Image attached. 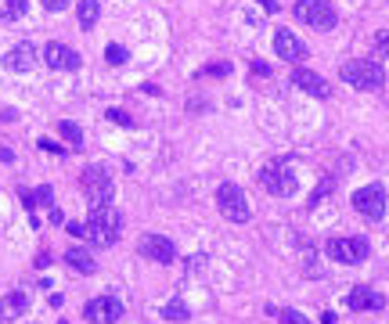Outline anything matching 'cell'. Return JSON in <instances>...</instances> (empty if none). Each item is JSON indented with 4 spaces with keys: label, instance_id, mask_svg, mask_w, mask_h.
<instances>
[{
    "label": "cell",
    "instance_id": "obj_1",
    "mask_svg": "<svg viewBox=\"0 0 389 324\" xmlns=\"http://www.w3.org/2000/svg\"><path fill=\"white\" fill-rule=\"evenodd\" d=\"M123 234V212L108 202V205H94L90 209V220H87V238L97 245V249H108L116 245Z\"/></svg>",
    "mask_w": 389,
    "mask_h": 324
},
{
    "label": "cell",
    "instance_id": "obj_2",
    "mask_svg": "<svg viewBox=\"0 0 389 324\" xmlns=\"http://www.w3.org/2000/svg\"><path fill=\"white\" fill-rule=\"evenodd\" d=\"M339 76L346 83H353L357 90H382L385 87V72L375 58H353V62H343L339 65Z\"/></svg>",
    "mask_w": 389,
    "mask_h": 324
},
{
    "label": "cell",
    "instance_id": "obj_3",
    "mask_svg": "<svg viewBox=\"0 0 389 324\" xmlns=\"http://www.w3.org/2000/svg\"><path fill=\"white\" fill-rule=\"evenodd\" d=\"M216 209L224 220L231 224H249V216H252V205H249V195L238 188V184H220L216 188Z\"/></svg>",
    "mask_w": 389,
    "mask_h": 324
},
{
    "label": "cell",
    "instance_id": "obj_4",
    "mask_svg": "<svg viewBox=\"0 0 389 324\" xmlns=\"http://www.w3.org/2000/svg\"><path fill=\"white\" fill-rule=\"evenodd\" d=\"M260 184L277 198H289V195H296L299 177H296V170L289 166V162H267V166L260 170Z\"/></svg>",
    "mask_w": 389,
    "mask_h": 324
},
{
    "label": "cell",
    "instance_id": "obj_5",
    "mask_svg": "<svg viewBox=\"0 0 389 324\" xmlns=\"http://www.w3.org/2000/svg\"><path fill=\"white\" fill-rule=\"evenodd\" d=\"M292 15H296V22H303V26H314V29H321V33L336 29V22H339L336 8H331L328 0H296Z\"/></svg>",
    "mask_w": 389,
    "mask_h": 324
},
{
    "label": "cell",
    "instance_id": "obj_6",
    "mask_svg": "<svg viewBox=\"0 0 389 324\" xmlns=\"http://www.w3.org/2000/svg\"><path fill=\"white\" fill-rule=\"evenodd\" d=\"M80 188L90 198V209L94 205H108V202H112V195H116V184H112V177H108L105 166H87L80 173Z\"/></svg>",
    "mask_w": 389,
    "mask_h": 324
},
{
    "label": "cell",
    "instance_id": "obj_7",
    "mask_svg": "<svg viewBox=\"0 0 389 324\" xmlns=\"http://www.w3.org/2000/svg\"><path fill=\"white\" fill-rule=\"evenodd\" d=\"M385 205H389V195H385L382 184H368V188H357L353 191V209L364 216V220H382Z\"/></svg>",
    "mask_w": 389,
    "mask_h": 324
},
{
    "label": "cell",
    "instance_id": "obj_8",
    "mask_svg": "<svg viewBox=\"0 0 389 324\" xmlns=\"http://www.w3.org/2000/svg\"><path fill=\"white\" fill-rule=\"evenodd\" d=\"M324 252H328V259H336V263H364L368 259V252H371V245L364 242V238H331L328 245H324Z\"/></svg>",
    "mask_w": 389,
    "mask_h": 324
},
{
    "label": "cell",
    "instance_id": "obj_9",
    "mask_svg": "<svg viewBox=\"0 0 389 324\" xmlns=\"http://www.w3.org/2000/svg\"><path fill=\"white\" fill-rule=\"evenodd\" d=\"M43 62H47V69H54V72H73V69L83 65L80 50L69 47V43H62V40H50V43L43 47Z\"/></svg>",
    "mask_w": 389,
    "mask_h": 324
},
{
    "label": "cell",
    "instance_id": "obj_10",
    "mask_svg": "<svg viewBox=\"0 0 389 324\" xmlns=\"http://www.w3.org/2000/svg\"><path fill=\"white\" fill-rule=\"evenodd\" d=\"M83 317H87L90 324H116V320L123 317V303H119L116 296H97V299H90V303L83 306Z\"/></svg>",
    "mask_w": 389,
    "mask_h": 324
},
{
    "label": "cell",
    "instance_id": "obj_11",
    "mask_svg": "<svg viewBox=\"0 0 389 324\" xmlns=\"http://www.w3.org/2000/svg\"><path fill=\"white\" fill-rule=\"evenodd\" d=\"M137 252L144 259H151V263H174L177 259V245L170 238H162V234H144L137 242Z\"/></svg>",
    "mask_w": 389,
    "mask_h": 324
},
{
    "label": "cell",
    "instance_id": "obj_12",
    "mask_svg": "<svg viewBox=\"0 0 389 324\" xmlns=\"http://www.w3.org/2000/svg\"><path fill=\"white\" fill-rule=\"evenodd\" d=\"M274 54L296 65V62H303V58H307V43H303L292 29H277V33H274Z\"/></svg>",
    "mask_w": 389,
    "mask_h": 324
},
{
    "label": "cell",
    "instance_id": "obj_13",
    "mask_svg": "<svg viewBox=\"0 0 389 324\" xmlns=\"http://www.w3.org/2000/svg\"><path fill=\"white\" fill-rule=\"evenodd\" d=\"M4 69L8 72H29L36 69V47L33 43H15L4 50Z\"/></svg>",
    "mask_w": 389,
    "mask_h": 324
},
{
    "label": "cell",
    "instance_id": "obj_14",
    "mask_svg": "<svg viewBox=\"0 0 389 324\" xmlns=\"http://www.w3.org/2000/svg\"><path fill=\"white\" fill-rule=\"evenodd\" d=\"M292 87H299V90H307L310 97H328L331 94V87H328V80L324 76H317L314 69H292Z\"/></svg>",
    "mask_w": 389,
    "mask_h": 324
},
{
    "label": "cell",
    "instance_id": "obj_15",
    "mask_svg": "<svg viewBox=\"0 0 389 324\" xmlns=\"http://www.w3.org/2000/svg\"><path fill=\"white\" fill-rule=\"evenodd\" d=\"M346 306H350L353 313H364V310H382L385 299H382L375 288H353V292L346 296Z\"/></svg>",
    "mask_w": 389,
    "mask_h": 324
},
{
    "label": "cell",
    "instance_id": "obj_16",
    "mask_svg": "<svg viewBox=\"0 0 389 324\" xmlns=\"http://www.w3.org/2000/svg\"><path fill=\"white\" fill-rule=\"evenodd\" d=\"M29 310V296L26 292H8L4 303H0V313H4V320H15Z\"/></svg>",
    "mask_w": 389,
    "mask_h": 324
},
{
    "label": "cell",
    "instance_id": "obj_17",
    "mask_svg": "<svg viewBox=\"0 0 389 324\" xmlns=\"http://www.w3.org/2000/svg\"><path fill=\"white\" fill-rule=\"evenodd\" d=\"M65 263H69L73 270H80V274H94V270H97V259H94L87 249H69V252H65Z\"/></svg>",
    "mask_w": 389,
    "mask_h": 324
},
{
    "label": "cell",
    "instance_id": "obj_18",
    "mask_svg": "<svg viewBox=\"0 0 389 324\" xmlns=\"http://www.w3.org/2000/svg\"><path fill=\"white\" fill-rule=\"evenodd\" d=\"M76 15H80V26H83V29H94L97 18H101V4H97V0H80Z\"/></svg>",
    "mask_w": 389,
    "mask_h": 324
},
{
    "label": "cell",
    "instance_id": "obj_19",
    "mask_svg": "<svg viewBox=\"0 0 389 324\" xmlns=\"http://www.w3.org/2000/svg\"><path fill=\"white\" fill-rule=\"evenodd\" d=\"M29 11V0H0V22H18Z\"/></svg>",
    "mask_w": 389,
    "mask_h": 324
},
{
    "label": "cell",
    "instance_id": "obj_20",
    "mask_svg": "<svg viewBox=\"0 0 389 324\" xmlns=\"http://www.w3.org/2000/svg\"><path fill=\"white\" fill-rule=\"evenodd\" d=\"M58 134L69 141V148H83V130L76 126V123H69V119H62L58 123Z\"/></svg>",
    "mask_w": 389,
    "mask_h": 324
},
{
    "label": "cell",
    "instance_id": "obj_21",
    "mask_svg": "<svg viewBox=\"0 0 389 324\" xmlns=\"http://www.w3.org/2000/svg\"><path fill=\"white\" fill-rule=\"evenodd\" d=\"M162 317H166V320H188L191 310H188V303L174 299V303H166V306H162Z\"/></svg>",
    "mask_w": 389,
    "mask_h": 324
},
{
    "label": "cell",
    "instance_id": "obj_22",
    "mask_svg": "<svg viewBox=\"0 0 389 324\" xmlns=\"http://www.w3.org/2000/svg\"><path fill=\"white\" fill-rule=\"evenodd\" d=\"M50 195H54V191H50L47 184H43V188H36V191H22V198H26V205H29V209H36V205H50Z\"/></svg>",
    "mask_w": 389,
    "mask_h": 324
},
{
    "label": "cell",
    "instance_id": "obj_23",
    "mask_svg": "<svg viewBox=\"0 0 389 324\" xmlns=\"http://www.w3.org/2000/svg\"><path fill=\"white\" fill-rule=\"evenodd\" d=\"M105 58H108V65H127L130 62V50L119 47V43H108L105 47Z\"/></svg>",
    "mask_w": 389,
    "mask_h": 324
},
{
    "label": "cell",
    "instance_id": "obj_24",
    "mask_svg": "<svg viewBox=\"0 0 389 324\" xmlns=\"http://www.w3.org/2000/svg\"><path fill=\"white\" fill-rule=\"evenodd\" d=\"M105 116H108V119H112L116 126H134V119H130V116L123 112V108H108V112H105Z\"/></svg>",
    "mask_w": 389,
    "mask_h": 324
},
{
    "label": "cell",
    "instance_id": "obj_25",
    "mask_svg": "<svg viewBox=\"0 0 389 324\" xmlns=\"http://www.w3.org/2000/svg\"><path fill=\"white\" fill-rule=\"evenodd\" d=\"M331 188H336V180H321V184H317V191L310 195V202H307V205L314 209V205H317V202H321V198H324V195L331 191Z\"/></svg>",
    "mask_w": 389,
    "mask_h": 324
},
{
    "label": "cell",
    "instance_id": "obj_26",
    "mask_svg": "<svg viewBox=\"0 0 389 324\" xmlns=\"http://www.w3.org/2000/svg\"><path fill=\"white\" fill-rule=\"evenodd\" d=\"M198 76H231V65H228V62H220V65H206V69H198Z\"/></svg>",
    "mask_w": 389,
    "mask_h": 324
},
{
    "label": "cell",
    "instance_id": "obj_27",
    "mask_svg": "<svg viewBox=\"0 0 389 324\" xmlns=\"http://www.w3.org/2000/svg\"><path fill=\"white\" fill-rule=\"evenodd\" d=\"M277 320H282V324H307V317L296 313V310H282V313H277Z\"/></svg>",
    "mask_w": 389,
    "mask_h": 324
},
{
    "label": "cell",
    "instance_id": "obj_28",
    "mask_svg": "<svg viewBox=\"0 0 389 324\" xmlns=\"http://www.w3.org/2000/svg\"><path fill=\"white\" fill-rule=\"evenodd\" d=\"M375 50H382L385 58H389V29H382V33H375Z\"/></svg>",
    "mask_w": 389,
    "mask_h": 324
},
{
    "label": "cell",
    "instance_id": "obj_29",
    "mask_svg": "<svg viewBox=\"0 0 389 324\" xmlns=\"http://www.w3.org/2000/svg\"><path fill=\"white\" fill-rule=\"evenodd\" d=\"M65 231H69L73 238H87V224H80V220H69V224H65Z\"/></svg>",
    "mask_w": 389,
    "mask_h": 324
},
{
    "label": "cell",
    "instance_id": "obj_30",
    "mask_svg": "<svg viewBox=\"0 0 389 324\" xmlns=\"http://www.w3.org/2000/svg\"><path fill=\"white\" fill-rule=\"evenodd\" d=\"M36 144H40V148H43V151H54V155H62V151H65V148H62V144H54V141H47V137H40V141H36Z\"/></svg>",
    "mask_w": 389,
    "mask_h": 324
},
{
    "label": "cell",
    "instance_id": "obj_31",
    "mask_svg": "<svg viewBox=\"0 0 389 324\" xmlns=\"http://www.w3.org/2000/svg\"><path fill=\"white\" fill-rule=\"evenodd\" d=\"M47 11H65V0H43Z\"/></svg>",
    "mask_w": 389,
    "mask_h": 324
},
{
    "label": "cell",
    "instance_id": "obj_32",
    "mask_svg": "<svg viewBox=\"0 0 389 324\" xmlns=\"http://www.w3.org/2000/svg\"><path fill=\"white\" fill-rule=\"evenodd\" d=\"M15 119H18L15 108H4V112H0V123H15Z\"/></svg>",
    "mask_w": 389,
    "mask_h": 324
},
{
    "label": "cell",
    "instance_id": "obj_33",
    "mask_svg": "<svg viewBox=\"0 0 389 324\" xmlns=\"http://www.w3.org/2000/svg\"><path fill=\"white\" fill-rule=\"evenodd\" d=\"M260 8H267V11H277V0H256Z\"/></svg>",
    "mask_w": 389,
    "mask_h": 324
},
{
    "label": "cell",
    "instance_id": "obj_34",
    "mask_svg": "<svg viewBox=\"0 0 389 324\" xmlns=\"http://www.w3.org/2000/svg\"><path fill=\"white\" fill-rule=\"evenodd\" d=\"M252 72H256V76H270V65H260V62H256V65H252Z\"/></svg>",
    "mask_w": 389,
    "mask_h": 324
},
{
    "label": "cell",
    "instance_id": "obj_35",
    "mask_svg": "<svg viewBox=\"0 0 389 324\" xmlns=\"http://www.w3.org/2000/svg\"><path fill=\"white\" fill-rule=\"evenodd\" d=\"M0 162H15V151H8V148H0Z\"/></svg>",
    "mask_w": 389,
    "mask_h": 324
},
{
    "label": "cell",
    "instance_id": "obj_36",
    "mask_svg": "<svg viewBox=\"0 0 389 324\" xmlns=\"http://www.w3.org/2000/svg\"><path fill=\"white\" fill-rule=\"evenodd\" d=\"M62 324H69V320H62Z\"/></svg>",
    "mask_w": 389,
    "mask_h": 324
}]
</instances>
